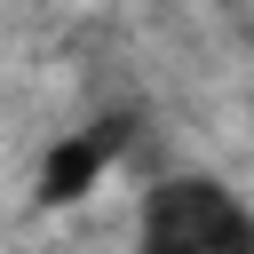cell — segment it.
<instances>
[{
  "mask_svg": "<svg viewBox=\"0 0 254 254\" xmlns=\"http://www.w3.org/2000/svg\"><path fill=\"white\" fill-rule=\"evenodd\" d=\"M135 246H151V254H246L254 206L214 175H167V183L143 190Z\"/></svg>",
  "mask_w": 254,
  "mask_h": 254,
  "instance_id": "obj_1",
  "label": "cell"
},
{
  "mask_svg": "<svg viewBox=\"0 0 254 254\" xmlns=\"http://www.w3.org/2000/svg\"><path fill=\"white\" fill-rule=\"evenodd\" d=\"M111 159H119V119L64 135V143L48 151V167H40V198H48V206H71V198H87V190L111 175Z\"/></svg>",
  "mask_w": 254,
  "mask_h": 254,
  "instance_id": "obj_2",
  "label": "cell"
}]
</instances>
